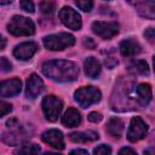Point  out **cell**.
<instances>
[{
  "label": "cell",
  "instance_id": "7a4b0ae2",
  "mask_svg": "<svg viewBox=\"0 0 155 155\" xmlns=\"http://www.w3.org/2000/svg\"><path fill=\"white\" fill-rule=\"evenodd\" d=\"M7 30L16 36H29L35 33V25L28 17L13 16L7 24Z\"/></svg>",
  "mask_w": 155,
  "mask_h": 155
},
{
  "label": "cell",
  "instance_id": "8992f818",
  "mask_svg": "<svg viewBox=\"0 0 155 155\" xmlns=\"http://www.w3.org/2000/svg\"><path fill=\"white\" fill-rule=\"evenodd\" d=\"M148 133V125L140 116L132 117L127 130V139L132 143L143 139Z\"/></svg>",
  "mask_w": 155,
  "mask_h": 155
},
{
  "label": "cell",
  "instance_id": "4316f807",
  "mask_svg": "<svg viewBox=\"0 0 155 155\" xmlns=\"http://www.w3.org/2000/svg\"><path fill=\"white\" fill-rule=\"evenodd\" d=\"M117 58L115 57V56H113V54H110V56H105V58H104V64L109 68V69H113L115 65H117Z\"/></svg>",
  "mask_w": 155,
  "mask_h": 155
},
{
  "label": "cell",
  "instance_id": "603a6c76",
  "mask_svg": "<svg viewBox=\"0 0 155 155\" xmlns=\"http://www.w3.org/2000/svg\"><path fill=\"white\" fill-rule=\"evenodd\" d=\"M78 7L85 12H90L93 7V0H74Z\"/></svg>",
  "mask_w": 155,
  "mask_h": 155
},
{
  "label": "cell",
  "instance_id": "f546056e",
  "mask_svg": "<svg viewBox=\"0 0 155 155\" xmlns=\"http://www.w3.org/2000/svg\"><path fill=\"white\" fill-rule=\"evenodd\" d=\"M87 119L91 122H99L102 120V114L101 113H97V111H92V113L88 114Z\"/></svg>",
  "mask_w": 155,
  "mask_h": 155
},
{
  "label": "cell",
  "instance_id": "836d02e7",
  "mask_svg": "<svg viewBox=\"0 0 155 155\" xmlns=\"http://www.w3.org/2000/svg\"><path fill=\"white\" fill-rule=\"evenodd\" d=\"M5 46H6V40L4 39L2 35H0V50H4Z\"/></svg>",
  "mask_w": 155,
  "mask_h": 155
},
{
  "label": "cell",
  "instance_id": "d590c367",
  "mask_svg": "<svg viewBox=\"0 0 155 155\" xmlns=\"http://www.w3.org/2000/svg\"><path fill=\"white\" fill-rule=\"evenodd\" d=\"M128 4H136L137 2V0H126Z\"/></svg>",
  "mask_w": 155,
  "mask_h": 155
},
{
  "label": "cell",
  "instance_id": "6da1fadb",
  "mask_svg": "<svg viewBox=\"0 0 155 155\" xmlns=\"http://www.w3.org/2000/svg\"><path fill=\"white\" fill-rule=\"evenodd\" d=\"M42 73L45 76L58 82H70L79 76V67L71 61L53 59L42 64Z\"/></svg>",
  "mask_w": 155,
  "mask_h": 155
},
{
  "label": "cell",
  "instance_id": "484cf974",
  "mask_svg": "<svg viewBox=\"0 0 155 155\" xmlns=\"http://www.w3.org/2000/svg\"><path fill=\"white\" fill-rule=\"evenodd\" d=\"M93 154H96V155H107V154H111V148H110L109 145L101 144V145H98L97 148H94Z\"/></svg>",
  "mask_w": 155,
  "mask_h": 155
},
{
  "label": "cell",
  "instance_id": "cb8c5ba5",
  "mask_svg": "<svg viewBox=\"0 0 155 155\" xmlns=\"http://www.w3.org/2000/svg\"><path fill=\"white\" fill-rule=\"evenodd\" d=\"M21 8L29 13H33L35 11V6L31 0H21Z\"/></svg>",
  "mask_w": 155,
  "mask_h": 155
},
{
  "label": "cell",
  "instance_id": "d6a6232c",
  "mask_svg": "<svg viewBox=\"0 0 155 155\" xmlns=\"http://www.w3.org/2000/svg\"><path fill=\"white\" fill-rule=\"evenodd\" d=\"M70 154H84V155H87L88 151L87 150H84V149H74L70 151Z\"/></svg>",
  "mask_w": 155,
  "mask_h": 155
},
{
  "label": "cell",
  "instance_id": "9c48e42d",
  "mask_svg": "<svg viewBox=\"0 0 155 155\" xmlns=\"http://www.w3.org/2000/svg\"><path fill=\"white\" fill-rule=\"evenodd\" d=\"M45 90V84L44 81L39 78V75L36 74H30V76L27 80V85H25V96L28 98H36L39 94H41Z\"/></svg>",
  "mask_w": 155,
  "mask_h": 155
},
{
  "label": "cell",
  "instance_id": "3957f363",
  "mask_svg": "<svg viewBox=\"0 0 155 155\" xmlns=\"http://www.w3.org/2000/svg\"><path fill=\"white\" fill-rule=\"evenodd\" d=\"M44 46L51 51H62L75 44V38L69 33L51 34L42 39Z\"/></svg>",
  "mask_w": 155,
  "mask_h": 155
},
{
  "label": "cell",
  "instance_id": "52a82bcc",
  "mask_svg": "<svg viewBox=\"0 0 155 155\" xmlns=\"http://www.w3.org/2000/svg\"><path fill=\"white\" fill-rule=\"evenodd\" d=\"M91 28L92 31L102 39H111L119 33V24L115 21H96Z\"/></svg>",
  "mask_w": 155,
  "mask_h": 155
},
{
  "label": "cell",
  "instance_id": "ffe728a7",
  "mask_svg": "<svg viewBox=\"0 0 155 155\" xmlns=\"http://www.w3.org/2000/svg\"><path fill=\"white\" fill-rule=\"evenodd\" d=\"M128 70L133 74H138V75H148L149 74V65L145 61H136L133 63L130 64Z\"/></svg>",
  "mask_w": 155,
  "mask_h": 155
},
{
  "label": "cell",
  "instance_id": "44dd1931",
  "mask_svg": "<svg viewBox=\"0 0 155 155\" xmlns=\"http://www.w3.org/2000/svg\"><path fill=\"white\" fill-rule=\"evenodd\" d=\"M54 10H56V2L53 0H44L40 2L41 13H44L46 16H51V15H53Z\"/></svg>",
  "mask_w": 155,
  "mask_h": 155
},
{
  "label": "cell",
  "instance_id": "8fae6325",
  "mask_svg": "<svg viewBox=\"0 0 155 155\" xmlns=\"http://www.w3.org/2000/svg\"><path fill=\"white\" fill-rule=\"evenodd\" d=\"M22 90V81L18 78L4 80L0 82V97L10 98L17 96Z\"/></svg>",
  "mask_w": 155,
  "mask_h": 155
},
{
  "label": "cell",
  "instance_id": "7c38bea8",
  "mask_svg": "<svg viewBox=\"0 0 155 155\" xmlns=\"http://www.w3.org/2000/svg\"><path fill=\"white\" fill-rule=\"evenodd\" d=\"M36 51H38V45L33 41H27V42H22L19 45H17L15 47L13 56L17 59L27 61V59H30Z\"/></svg>",
  "mask_w": 155,
  "mask_h": 155
},
{
  "label": "cell",
  "instance_id": "9a60e30c",
  "mask_svg": "<svg viewBox=\"0 0 155 155\" xmlns=\"http://www.w3.org/2000/svg\"><path fill=\"white\" fill-rule=\"evenodd\" d=\"M136 10L138 15L143 18L147 19H154L155 17V6H154V0H143L140 1L137 6Z\"/></svg>",
  "mask_w": 155,
  "mask_h": 155
},
{
  "label": "cell",
  "instance_id": "ac0fdd59",
  "mask_svg": "<svg viewBox=\"0 0 155 155\" xmlns=\"http://www.w3.org/2000/svg\"><path fill=\"white\" fill-rule=\"evenodd\" d=\"M80 122H81V115L74 108H69L62 116V124L67 127H76L78 125H80Z\"/></svg>",
  "mask_w": 155,
  "mask_h": 155
},
{
  "label": "cell",
  "instance_id": "d6986e66",
  "mask_svg": "<svg viewBox=\"0 0 155 155\" xmlns=\"http://www.w3.org/2000/svg\"><path fill=\"white\" fill-rule=\"evenodd\" d=\"M70 140L75 143H85L98 139V133L94 131H84V132H71L69 134Z\"/></svg>",
  "mask_w": 155,
  "mask_h": 155
},
{
  "label": "cell",
  "instance_id": "f1b7e54d",
  "mask_svg": "<svg viewBox=\"0 0 155 155\" xmlns=\"http://www.w3.org/2000/svg\"><path fill=\"white\" fill-rule=\"evenodd\" d=\"M144 36H145V39H147L150 44H154V39H155V31H154V28H148V29H145V31H144Z\"/></svg>",
  "mask_w": 155,
  "mask_h": 155
},
{
  "label": "cell",
  "instance_id": "4dcf8cb0",
  "mask_svg": "<svg viewBox=\"0 0 155 155\" xmlns=\"http://www.w3.org/2000/svg\"><path fill=\"white\" fill-rule=\"evenodd\" d=\"M84 45H85L87 48H94V47H96V42H94L93 39H91V38H85V39H84Z\"/></svg>",
  "mask_w": 155,
  "mask_h": 155
},
{
  "label": "cell",
  "instance_id": "30bf717a",
  "mask_svg": "<svg viewBox=\"0 0 155 155\" xmlns=\"http://www.w3.org/2000/svg\"><path fill=\"white\" fill-rule=\"evenodd\" d=\"M41 139L45 143H47L48 145H51L52 148L57 149V150H63L64 147H65L63 133L59 130H56V128H51V130L45 131L41 136Z\"/></svg>",
  "mask_w": 155,
  "mask_h": 155
},
{
  "label": "cell",
  "instance_id": "277c9868",
  "mask_svg": "<svg viewBox=\"0 0 155 155\" xmlns=\"http://www.w3.org/2000/svg\"><path fill=\"white\" fill-rule=\"evenodd\" d=\"M101 98H102L101 91L93 86L81 87L74 94V99L78 102V104L81 108H88L90 105L98 103Z\"/></svg>",
  "mask_w": 155,
  "mask_h": 155
},
{
  "label": "cell",
  "instance_id": "4fadbf2b",
  "mask_svg": "<svg viewBox=\"0 0 155 155\" xmlns=\"http://www.w3.org/2000/svg\"><path fill=\"white\" fill-rule=\"evenodd\" d=\"M134 96H136V102L142 105V107H147L151 98H153V91H151V86L149 84H140L134 88Z\"/></svg>",
  "mask_w": 155,
  "mask_h": 155
},
{
  "label": "cell",
  "instance_id": "ba28073f",
  "mask_svg": "<svg viewBox=\"0 0 155 155\" xmlns=\"http://www.w3.org/2000/svg\"><path fill=\"white\" fill-rule=\"evenodd\" d=\"M58 17L61 19V22L68 27L69 29H73V30H79L82 25V21H81V16L75 11L73 10L71 7H68V6H64L59 13H58Z\"/></svg>",
  "mask_w": 155,
  "mask_h": 155
},
{
  "label": "cell",
  "instance_id": "2e32d148",
  "mask_svg": "<svg viewBox=\"0 0 155 155\" xmlns=\"http://www.w3.org/2000/svg\"><path fill=\"white\" fill-rule=\"evenodd\" d=\"M107 132L113 138H120L124 132V121L120 117H110L107 122Z\"/></svg>",
  "mask_w": 155,
  "mask_h": 155
},
{
  "label": "cell",
  "instance_id": "d4e9b609",
  "mask_svg": "<svg viewBox=\"0 0 155 155\" xmlns=\"http://www.w3.org/2000/svg\"><path fill=\"white\" fill-rule=\"evenodd\" d=\"M12 69V64L6 57H0V73H8Z\"/></svg>",
  "mask_w": 155,
  "mask_h": 155
},
{
  "label": "cell",
  "instance_id": "83f0119b",
  "mask_svg": "<svg viewBox=\"0 0 155 155\" xmlns=\"http://www.w3.org/2000/svg\"><path fill=\"white\" fill-rule=\"evenodd\" d=\"M12 110V105L4 102V101H0V117H2L4 115L8 114L10 111Z\"/></svg>",
  "mask_w": 155,
  "mask_h": 155
},
{
  "label": "cell",
  "instance_id": "e575fe53",
  "mask_svg": "<svg viewBox=\"0 0 155 155\" xmlns=\"http://www.w3.org/2000/svg\"><path fill=\"white\" fill-rule=\"evenodd\" d=\"M13 2V0H0V5H8Z\"/></svg>",
  "mask_w": 155,
  "mask_h": 155
},
{
  "label": "cell",
  "instance_id": "7402d4cb",
  "mask_svg": "<svg viewBox=\"0 0 155 155\" xmlns=\"http://www.w3.org/2000/svg\"><path fill=\"white\" fill-rule=\"evenodd\" d=\"M15 153L16 154H38V153H40V147L36 144H27L19 149H17Z\"/></svg>",
  "mask_w": 155,
  "mask_h": 155
},
{
  "label": "cell",
  "instance_id": "5bb4252c",
  "mask_svg": "<svg viewBox=\"0 0 155 155\" xmlns=\"http://www.w3.org/2000/svg\"><path fill=\"white\" fill-rule=\"evenodd\" d=\"M120 52L124 57H133L140 52V45L134 39H126L120 42Z\"/></svg>",
  "mask_w": 155,
  "mask_h": 155
},
{
  "label": "cell",
  "instance_id": "1f68e13d",
  "mask_svg": "<svg viewBox=\"0 0 155 155\" xmlns=\"http://www.w3.org/2000/svg\"><path fill=\"white\" fill-rule=\"evenodd\" d=\"M119 154H136V150L131 148H122L119 150Z\"/></svg>",
  "mask_w": 155,
  "mask_h": 155
},
{
  "label": "cell",
  "instance_id": "e0dca14e",
  "mask_svg": "<svg viewBox=\"0 0 155 155\" xmlns=\"http://www.w3.org/2000/svg\"><path fill=\"white\" fill-rule=\"evenodd\" d=\"M84 68H85L86 75L91 79H96L101 74V63L94 57L86 58L85 62H84Z\"/></svg>",
  "mask_w": 155,
  "mask_h": 155
},
{
  "label": "cell",
  "instance_id": "5b68a950",
  "mask_svg": "<svg viewBox=\"0 0 155 155\" xmlns=\"http://www.w3.org/2000/svg\"><path fill=\"white\" fill-rule=\"evenodd\" d=\"M41 105H42L44 115L48 121L58 120L61 111L63 109V103L58 97H56L53 94H48V96L44 97Z\"/></svg>",
  "mask_w": 155,
  "mask_h": 155
}]
</instances>
